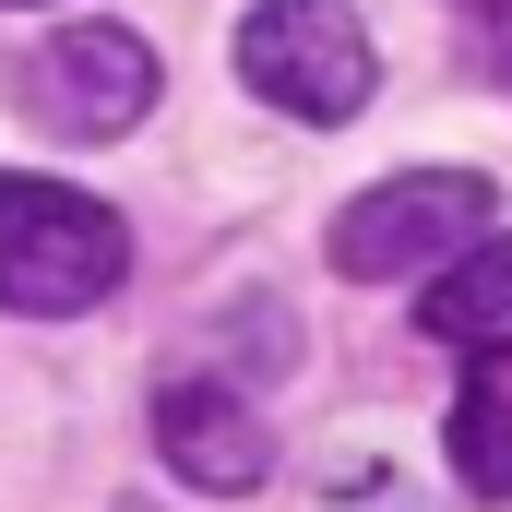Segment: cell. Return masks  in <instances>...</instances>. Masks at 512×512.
<instances>
[{
	"label": "cell",
	"instance_id": "obj_6",
	"mask_svg": "<svg viewBox=\"0 0 512 512\" xmlns=\"http://www.w3.org/2000/svg\"><path fill=\"white\" fill-rule=\"evenodd\" d=\"M441 346H477V334H501L512 322V227H489V239H465V251L441 262V286H429V310H417Z\"/></svg>",
	"mask_w": 512,
	"mask_h": 512
},
{
	"label": "cell",
	"instance_id": "obj_5",
	"mask_svg": "<svg viewBox=\"0 0 512 512\" xmlns=\"http://www.w3.org/2000/svg\"><path fill=\"white\" fill-rule=\"evenodd\" d=\"M155 453H167L179 489H203V501H239V489L274 477V429L251 417L239 382H167L155 393Z\"/></svg>",
	"mask_w": 512,
	"mask_h": 512
},
{
	"label": "cell",
	"instance_id": "obj_7",
	"mask_svg": "<svg viewBox=\"0 0 512 512\" xmlns=\"http://www.w3.org/2000/svg\"><path fill=\"white\" fill-rule=\"evenodd\" d=\"M453 477L512 512V382H465L453 393Z\"/></svg>",
	"mask_w": 512,
	"mask_h": 512
},
{
	"label": "cell",
	"instance_id": "obj_3",
	"mask_svg": "<svg viewBox=\"0 0 512 512\" xmlns=\"http://www.w3.org/2000/svg\"><path fill=\"white\" fill-rule=\"evenodd\" d=\"M0 96L36 131H60V143H120V131H143V108H155V48H143L131 24H60V36H36V48L0 72Z\"/></svg>",
	"mask_w": 512,
	"mask_h": 512
},
{
	"label": "cell",
	"instance_id": "obj_2",
	"mask_svg": "<svg viewBox=\"0 0 512 512\" xmlns=\"http://www.w3.org/2000/svg\"><path fill=\"white\" fill-rule=\"evenodd\" d=\"M239 84L262 108H286V120L334 131V120L370 108L382 60H370V24L346 0H251L239 12Z\"/></svg>",
	"mask_w": 512,
	"mask_h": 512
},
{
	"label": "cell",
	"instance_id": "obj_1",
	"mask_svg": "<svg viewBox=\"0 0 512 512\" xmlns=\"http://www.w3.org/2000/svg\"><path fill=\"white\" fill-rule=\"evenodd\" d=\"M120 274H131V227L96 203V191L0 167V310L72 322V310H96Z\"/></svg>",
	"mask_w": 512,
	"mask_h": 512
},
{
	"label": "cell",
	"instance_id": "obj_4",
	"mask_svg": "<svg viewBox=\"0 0 512 512\" xmlns=\"http://www.w3.org/2000/svg\"><path fill=\"white\" fill-rule=\"evenodd\" d=\"M489 227H501V191H489L477 167H405V179L358 191V203L334 215V274H358V286L441 274V262L465 251V239H489Z\"/></svg>",
	"mask_w": 512,
	"mask_h": 512
}]
</instances>
